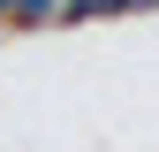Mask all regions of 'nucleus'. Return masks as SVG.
<instances>
[{
	"label": "nucleus",
	"mask_w": 159,
	"mask_h": 152,
	"mask_svg": "<svg viewBox=\"0 0 159 152\" xmlns=\"http://www.w3.org/2000/svg\"><path fill=\"white\" fill-rule=\"evenodd\" d=\"M76 8H84V0H23V23H38V31H61V23H76Z\"/></svg>",
	"instance_id": "nucleus-1"
},
{
	"label": "nucleus",
	"mask_w": 159,
	"mask_h": 152,
	"mask_svg": "<svg viewBox=\"0 0 159 152\" xmlns=\"http://www.w3.org/2000/svg\"><path fill=\"white\" fill-rule=\"evenodd\" d=\"M0 23H23V0H0Z\"/></svg>",
	"instance_id": "nucleus-2"
},
{
	"label": "nucleus",
	"mask_w": 159,
	"mask_h": 152,
	"mask_svg": "<svg viewBox=\"0 0 159 152\" xmlns=\"http://www.w3.org/2000/svg\"><path fill=\"white\" fill-rule=\"evenodd\" d=\"M144 8H159V0H144Z\"/></svg>",
	"instance_id": "nucleus-3"
}]
</instances>
